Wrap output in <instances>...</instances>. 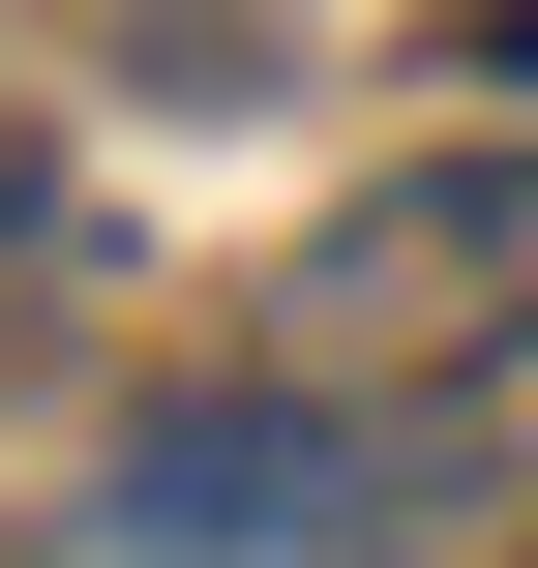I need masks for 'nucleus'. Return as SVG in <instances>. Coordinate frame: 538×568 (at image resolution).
<instances>
[{"mask_svg": "<svg viewBox=\"0 0 538 568\" xmlns=\"http://www.w3.org/2000/svg\"><path fill=\"white\" fill-rule=\"evenodd\" d=\"M449 60H509V90H538V0H449Z\"/></svg>", "mask_w": 538, "mask_h": 568, "instance_id": "3", "label": "nucleus"}, {"mask_svg": "<svg viewBox=\"0 0 538 568\" xmlns=\"http://www.w3.org/2000/svg\"><path fill=\"white\" fill-rule=\"evenodd\" d=\"M120 568H359V539H449L479 509V419H419V389H180V419H120Z\"/></svg>", "mask_w": 538, "mask_h": 568, "instance_id": "1", "label": "nucleus"}, {"mask_svg": "<svg viewBox=\"0 0 538 568\" xmlns=\"http://www.w3.org/2000/svg\"><path fill=\"white\" fill-rule=\"evenodd\" d=\"M538 329V150H449V180H359L300 240V359L419 389V359H509Z\"/></svg>", "mask_w": 538, "mask_h": 568, "instance_id": "2", "label": "nucleus"}]
</instances>
